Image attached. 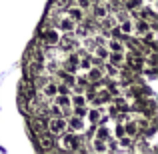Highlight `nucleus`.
<instances>
[{
    "instance_id": "1",
    "label": "nucleus",
    "mask_w": 158,
    "mask_h": 154,
    "mask_svg": "<svg viewBox=\"0 0 158 154\" xmlns=\"http://www.w3.org/2000/svg\"><path fill=\"white\" fill-rule=\"evenodd\" d=\"M60 136H62V138H60V142H58V146H60L62 150H80V148H82L80 132H72V130H70L68 134L62 132Z\"/></svg>"
},
{
    "instance_id": "2",
    "label": "nucleus",
    "mask_w": 158,
    "mask_h": 154,
    "mask_svg": "<svg viewBox=\"0 0 158 154\" xmlns=\"http://www.w3.org/2000/svg\"><path fill=\"white\" fill-rule=\"evenodd\" d=\"M68 130V126H66V118L62 114H52L50 118L46 120V132L52 136H60L62 132Z\"/></svg>"
},
{
    "instance_id": "3",
    "label": "nucleus",
    "mask_w": 158,
    "mask_h": 154,
    "mask_svg": "<svg viewBox=\"0 0 158 154\" xmlns=\"http://www.w3.org/2000/svg\"><path fill=\"white\" fill-rule=\"evenodd\" d=\"M58 38H60V32H58L54 26H44L42 32H40V44H42V46H46V48L56 46V44H58Z\"/></svg>"
},
{
    "instance_id": "4",
    "label": "nucleus",
    "mask_w": 158,
    "mask_h": 154,
    "mask_svg": "<svg viewBox=\"0 0 158 154\" xmlns=\"http://www.w3.org/2000/svg\"><path fill=\"white\" fill-rule=\"evenodd\" d=\"M124 64H126V68L128 70H132V72H142L144 70V56L142 54H138V52H132V54H128V56H124Z\"/></svg>"
},
{
    "instance_id": "5",
    "label": "nucleus",
    "mask_w": 158,
    "mask_h": 154,
    "mask_svg": "<svg viewBox=\"0 0 158 154\" xmlns=\"http://www.w3.org/2000/svg\"><path fill=\"white\" fill-rule=\"evenodd\" d=\"M56 46H60L64 52H72V50H76V48H78V38H74L72 32H64V36L58 38Z\"/></svg>"
},
{
    "instance_id": "6",
    "label": "nucleus",
    "mask_w": 158,
    "mask_h": 154,
    "mask_svg": "<svg viewBox=\"0 0 158 154\" xmlns=\"http://www.w3.org/2000/svg\"><path fill=\"white\" fill-rule=\"evenodd\" d=\"M66 126H68V130H72V132H84V130H86L84 116L72 114L70 118H66Z\"/></svg>"
},
{
    "instance_id": "7",
    "label": "nucleus",
    "mask_w": 158,
    "mask_h": 154,
    "mask_svg": "<svg viewBox=\"0 0 158 154\" xmlns=\"http://www.w3.org/2000/svg\"><path fill=\"white\" fill-rule=\"evenodd\" d=\"M86 78H88L90 84H98V82H102V80H104V68L92 64L88 70H86Z\"/></svg>"
},
{
    "instance_id": "8",
    "label": "nucleus",
    "mask_w": 158,
    "mask_h": 154,
    "mask_svg": "<svg viewBox=\"0 0 158 154\" xmlns=\"http://www.w3.org/2000/svg\"><path fill=\"white\" fill-rule=\"evenodd\" d=\"M74 26H76V22H74L72 18H68V16H58V20H56V30L58 32H62V34H64V32H72L74 30Z\"/></svg>"
},
{
    "instance_id": "9",
    "label": "nucleus",
    "mask_w": 158,
    "mask_h": 154,
    "mask_svg": "<svg viewBox=\"0 0 158 154\" xmlns=\"http://www.w3.org/2000/svg\"><path fill=\"white\" fill-rule=\"evenodd\" d=\"M40 94H42V98H46V100H50L58 94V84L54 80H46L42 86H40Z\"/></svg>"
},
{
    "instance_id": "10",
    "label": "nucleus",
    "mask_w": 158,
    "mask_h": 154,
    "mask_svg": "<svg viewBox=\"0 0 158 154\" xmlns=\"http://www.w3.org/2000/svg\"><path fill=\"white\" fill-rule=\"evenodd\" d=\"M54 106L64 114L66 110H70V96L68 94H56L54 96Z\"/></svg>"
},
{
    "instance_id": "11",
    "label": "nucleus",
    "mask_w": 158,
    "mask_h": 154,
    "mask_svg": "<svg viewBox=\"0 0 158 154\" xmlns=\"http://www.w3.org/2000/svg\"><path fill=\"white\" fill-rule=\"evenodd\" d=\"M94 138H100V140H110L112 138V130L106 126L104 122L96 124V130H94Z\"/></svg>"
},
{
    "instance_id": "12",
    "label": "nucleus",
    "mask_w": 158,
    "mask_h": 154,
    "mask_svg": "<svg viewBox=\"0 0 158 154\" xmlns=\"http://www.w3.org/2000/svg\"><path fill=\"white\" fill-rule=\"evenodd\" d=\"M66 16L68 18H72L74 22H80V20H84V10H82L80 6H66Z\"/></svg>"
},
{
    "instance_id": "13",
    "label": "nucleus",
    "mask_w": 158,
    "mask_h": 154,
    "mask_svg": "<svg viewBox=\"0 0 158 154\" xmlns=\"http://www.w3.org/2000/svg\"><path fill=\"white\" fill-rule=\"evenodd\" d=\"M122 126H124V136H130V138H136V136H138L140 128H138V122H136V120L122 122Z\"/></svg>"
},
{
    "instance_id": "14",
    "label": "nucleus",
    "mask_w": 158,
    "mask_h": 154,
    "mask_svg": "<svg viewBox=\"0 0 158 154\" xmlns=\"http://www.w3.org/2000/svg\"><path fill=\"white\" fill-rule=\"evenodd\" d=\"M38 146L42 148V150H52L54 138H50V134H46V132H42V134H38Z\"/></svg>"
},
{
    "instance_id": "15",
    "label": "nucleus",
    "mask_w": 158,
    "mask_h": 154,
    "mask_svg": "<svg viewBox=\"0 0 158 154\" xmlns=\"http://www.w3.org/2000/svg\"><path fill=\"white\" fill-rule=\"evenodd\" d=\"M86 118H88V122L92 124V126H96L98 122H100L102 120V112L98 110V108H88V110H86Z\"/></svg>"
},
{
    "instance_id": "16",
    "label": "nucleus",
    "mask_w": 158,
    "mask_h": 154,
    "mask_svg": "<svg viewBox=\"0 0 158 154\" xmlns=\"http://www.w3.org/2000/svg\"><path fill=\"white\" fill-rule=\"evenodd\" d=\"M108 64H112V66H124V52H108Z\"/></svg>"
},
{
    "instance_id": "17",
    "label": "nucleus",
    "mask_w": 158,
    "mask_h": 154,
    "mask_svg": "<svg viewBox=\"0 0 158 154\" xmlns=\"http://www.w3.org/2000/svg\"><path fill=\"white\" fill-rule=\"evenodd\" d=\"M90 10H92V18L94 20H102L108 14L106 6H102V4H92V6H90Z\"/></svg>"
},
{
    "instance_id": "18",
    "label": "nucleus",
    "mask_w": 158,
    "mask_h": 154,
    "mask_svg": "<svg viewBox=\"0 0 158 154\" xmlns=\"http://www.w3.org/2000/svg\"><path fill=\"white\" fill-rule=\"evenodd\" d=\"M106 48H108V52H124V44L118 38L106 40Z\"/></svg>"
},
{
    "instance_id": "19",
    "label": "nucleus",
    "mask_w": 158,
    "mask_h": 154,
    "mask_svg": "<svg viewBox=\"0 0 158 154\" xmlns=\"http://www.w3.org/2000/svg\"><path fill=\"white\" fill-rule=\"evenodd\" d=\"M32 130L36 132V136L42 134V132H46V120L44 118H34L32 120Z\"/></svg>"
},
{
    "instance_id": "20",
    "label": "nucleus",
    "mask_w": 158,
    "mask_h": 154,
    "mask_svg": "<svg viewBox=\"0 0 158 154\" xmlns=\"http://www.w3.org/2000/svg\"><path fill=\"white\" fill-rule=\"evenodd\" d=\"M92 148H94L96 152H106V150H108V140L92 138Z\"/></svg>"
},
{
    "instance_id": "21",
    "label": "nucleus",
    "mask_w": 158,
    "mask_h": 154,
    "mask_svg": "<svg viewBox=\"0 0 158 154\" xmlns=\"http://www.w3.org/2000/svg\"><path fill=\"white\" fill-rule=\"evenodd\" d=\"M92 4H94V0H76V6H80L82 10H90Z\"/></svg>"
},
{
    "instance_id": "22",
    "label": "nucleus",
    "mask_w": 158,
    "mask_h": 154,
    "mask_svg": "<svg viewBox=\"0 0 158 154\" xmlns=\"http://www.w3.org/2000/svg\"><path fill=\"white\" fill-rule=\"evenodd\" d=\"M104 72H106L104 76H112V78H114V76H118V66H112V64H108Z\"/></svg>"
},
{
    "instance_id": "23",
    "label": "nucleus",
    "mask_w": 158,
    "mask_h": 154,
    "mask_svg": "<svg viewBox=\"0 0 158 154\" xmlns=\"http://www.w3.org/2000/svg\"><path fill=\"white\" fill-rule=\"evenodd\" d=\"M54 4H56V6H62V8H66L70 4V0H54Z\"/></svg>"
},
{
    "instance_id": "24",
    "label": "nucleus",
    "mask_w": 158,
    "mask_h": 154,
    "mask_svg": "<svg viewBox=\"0 0 158 154\" xmlns=\"http://www.w3.org/2000/svg\"><path fill=\"white\" fill-rule=\"evenodd\" d=\"M148 2H154V0H148Z\"/></svg>"
}]
</instances>
